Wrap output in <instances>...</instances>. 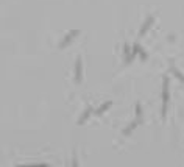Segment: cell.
I'll list each match as a JSON object with an SVG mask.
<instances>
[{"mask_svg": "<svg viewBox=\"0 0 184 167\" xmlns=\"http://www.w3.org/2000/svg\"><path fill=\"white\" fill-rule=\"evenodd\" d=\"M172 72L175 74V76H176V78H179L181 81H184V75H183L181 72H179V70H178V69H176V67H175V66H172Z\"/></svg>", "mask_w": 184, "mask_h": 167, "instance_id": "obj_10", "label": "cell"}, {"mask_svg": "<svg viewBox=\"0 0 184 167\" xmlns=\"http://www.w3.org/2000/svg\"><path fill=\"white\" fill-rule=\"evenodd\" d=\"M139 48H141V46H139V44L136 42V44L133 46L131 55H129L128 58H125V62H127V64H129V62H133V61H134V58H136V55H139Z\"/></svg>", "mask_w": 184, "mask_h": 167, "instance_id": "obj_5", "label": "cell"}, {"mask_svg": "<svg viewBox=\"0 0 184 167\" xmlns=\"http://www.w3.org/2000/svg\"><path fill=\"white\" fill-rule=\"evenodd\" d=\"M123 53H125V58L129 56V46H128V44H125V46H123Z\"/></svg>", "mask_w": 184, "mask_h": 167, "instance_id": "obj_12", "label": "cell"}, {"mask_svg": "<svg viewBox=\"0 0 184 167\" xmlns=\"http://www.w3.org/2000/svg\"><path fill=\"white\" fill-rule=\"evenodd\" d=\"M72 167H78V159H77V156H72Z\"/></svg>", "mask_w": 184, "mask_h": 167, "instance_id": "obj_13", "label": "cell"}, {"mask_svg": "<svg viewBox=\"0 0 184 167\" xmlns=\"http://www.w3.org/2000/svg\"><path fill=\"white\" fill-rule=\"evenodd\" d=\"M92 112H94V111H92V108H91V106H89V108H86V109L83 111L81 117L78 119V125H84V123H86V120L89 119V116H91Z\"/></svg>", "mask_w": 184, "mask_h": 167, "instance_id": "obj_6", "label": "cell"}, {"mask_svg": "<svg viewBox=\"0 0 184 167\" xmlns=\"http://www.w3.org/2000/svg\"><path fill=\"white\" fill-rule=\"evenodd\" d=\"M137 123H139V122H137V120H134V122H131V123H129V125H128V127H127V128H125V130H123V134H125V136H128V134H129V133H131V131H133V130H134V128H136V127H137Z\"/></svg>", "mask_w": 184, "mask_h": 167, "instance_id": "obj_8", "label": "cell"}, {"mask_svg": "<svg viewBox=\"0 0 184 167\" xmlns=\"http://www.w3.org/2000/svg\"><path fill=\"white\" fill-rule=\"evenodd\" d=\"M167 103H169V78H162V117H165L167 112Z\"/></svg>", "mask_w": 184, "mask_h": 167, "instance_id": "obj_1", "label": "cell"}, {"mask_svg": "<svg viewBox=\"0 0 184 167\" xmlns=\"http://www.w3.org/2000/svg\"><path fill=\"white\" fill-rule=\"evenodd\" d=\"M153 22H155V19H153V16H148V17H147V20H145V22H143L142 28H141V30H139V36H141V38H142V36H143V34H145V33H147V31H148V28H150V27H151V24H153Z\"/></svg>", "mask_w": 184, "mask_h": 167, "instance_id": "obj_4", "label": "cell"}, {"mask_svg": "<svg viewBox=\"0 0 184 167\" xmlns=\"http://www.w3.org/2000/svg\"><path fill=\"white\" fill-rule=\"evenodd\" d=\"M19 167H48L47 164H38V166H19Z\"/></svg>", "mask_w": 184, "mask_h": 167, "instance_id": "obj_14", "label": "cell"}, {"mask_svg": "<svg viewBox=\"0 0 184 167\" xmlns=\"http://www.w3.org/2000/svg\"><path fill=\"white\" fill-rule=\"evenodd\" d=\"M139 56H141L142 58V61H147V60H148V55H147V52L145 50H143V48L141 47V48H139Z\"/></svg>", "mask_w": 184, "mask_h": 167, "instance_id": "obj_11", "label": "cell"}, {"mask_svg": "<svg viewBox=\"0 0 184 167\" xmlns=\"http://www.w3.org/2000/svg\"><path fill=\"white\" fill-rule=\"evenodd\" d=\"M80 34V30H72V31H69L66 36H64V39H62V42L59 44V48H64L67 44H70L72 42V39L75 38V36H78Z\"/></svg>", "mask_w": 184, "mask_h": 167, "instance_id": "obj_3", "label": "cell"}, {"mask_svg": "<svg viewBox=\"0 0 184 167\" xmlns=\"http://www.w3.org/2000/svg\"><path fill=\"white\" fill-rule=\"evenodd\" d=\"M111 105H113V102H111V100H108V102H105V103H101V105L95 109V114H97V116H101L103 112H106L108 109H109Z\"/></svg>", "mask_w": 184, "mask_h": 167, "instance_id": "obj_7", "label": "cell"}, {"mask_svg": "<svg viewBox=\"0 0 184 167\" xmlns=\"http://www.w3.org/2000/svg\"><path fill=\"white\" fill-rule=\"evenodd\" d=\"M83 80V62H81V56L77 58L75 61V81L80 83Z\"/></svg>", "mask_w": 184, "mask_h": 167, "instance_id": "obj_2", "label": "cell"}, {"mask_svg": "<svg viewBox=\"0 0 184 167\" xmlns=\"http://www.w3.org/2000/svg\"><path fill=\"white\" fill-rule=\"evenodd\" d=\"M136 120L141 123L142 122V106L141 103H136Z\"/></svg>", "mask_w": 184, "mask_h": 167, "instance_id": "obj_9", "label": "cell"}]
</instances>
